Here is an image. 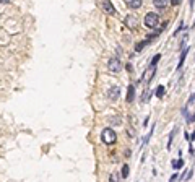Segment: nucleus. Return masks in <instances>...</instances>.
<instances>
[{"label": "nucleus", "instance_id": "nucleus-6", "mask_svg": "<svg viewBox=\"0 0 195 182\" xmlns=\"http://www.w3.org/2000/svg\"><path fill=\"white\" fill-rule=\"evenodd\" d=\"M101 7L107 15H116V8H114V5L111 2H101Z\"/></svg>", "mask_w": 195, "mask_h": 182}, {"label": "nucleus", "instance_id": "nucleus-12", "mask_svg": "<svg viewBox=\"0 0 195 182\" xmlns=\"http://www.w3.org/2000/svg\"><path fill=\"white\" fill-rule=\"evenodd\" d=\"M154 7H156V8H166V7H168V3H166L164 2V0H154Z\"/></svg>", "mask_w": 195, "mask_h": 182}, {"label": "nucleus", "instance_id": "nucleus-15", "mask_svg": "<svg viewBox=\"0 0 195 182\" xmlns=\"http://www.w3.org/2000/svg\"><path fill=\"white\" fill-rule=\"evenodd\" d=\"M120 176H122L124 179L129 176V164H124V166H122V172H120Z\"/></svg>", "mask_w": 195, "mask_h": 182}, {"label": "nucleus", "instance_id": "nucleus-4", "mask_svg": "<svg viewBox=\"0 0 195 182\" xmlns=\"http://www.w3.org/2000/svg\"><path fill=\"white\" fill-rule=\"evenodd\" d=\"M107 68L111 72H120V68H122V62H120L117 57H112V59L107 62Z\"/></svg>", "mask_w": 195, "mask_h": 182}, {"label": "nucleus", "instance_id": "nucleus-10", "mask_svg": "<svg viewBox=\"0 0 195 182\" xmlns=\"http://www.w3.org/2000/svg\"><path fill=\"white\" fill-rule=\"evenodd\" d=\"M151 98V91L150 89H145L143 91V96H141V102H148V99Z\"/></svg>", "mask_w": 195, "mask_h": 182}, {"label": "nucleus", "instance_id": "nucleus-1", "mask_svg": "<svg viewBox=\"0 0 195 182\" xmlns=\"http://www.w3.org/2000/svg\"><path fill=\"white\" fill-rule=\"evenodd\" d=\"M101 140H102V143H106V145H114L117 141V133L114 132L112 129H104L101 132Z\"/></svg>", "mask_w": 195, "mask_h": 182}, {"label": "nucleus", "instance_id": "nucleus-2", "mask_svg": "<svg viewBox=\"0 0 195 182\" xmlns=\"http://www.w3.org/2000/svg\"><path fill=\"white\" fill-rule=\"evenodd\" d=\"M158 23H159L158 13H153V11H150V13L145 15V26L146 28H156Z\"/></svg>", "mask_w": 195, "mask_h": 182}, {"label": "nucleus", "instance_id": "nucleus-3", "mask_svg": "<svg viewBox=\"0 0 195 182\" xmlns=\"http://www.w3.org/2000/svg\"><path fill=\"white\" fill-rule=\"evenodd\" d=\"M125 26L130 28V30H137L138 28V18H137V15H129V16H125Z\"/></svg>", "mask_w": 195, "mask_h": 182}, {"label": "nucleus", "instance_id": "nucleus-14", "mask_svg": "<svg viewBox=\"0 0 195 182\" xmlns=\"http://www.w3.org/2000/svg\"><path fill=\"white\" fill-rule=\"evenodd\" d=\"M164 93H166L164 86H163V85H159V86L156 88V96H158V98H163V96H164Z\"/></svg>", "mask_w": 195, "mask_h": 182}, {"label": "nucleus", "instance_id": "nucleus-5", "mask_svg": "<svg viewBox=\"0 0 195 182\" xmlns=\"http://www.w3.org/2000/svg\"><path fill=\"white\" fill-rule=\"evenodd\" d=\"M119 96H120V88H119V86H112L111 89L107 91V98L111 99V101L119 99Z\"/></svg>", "mask_w": 195, "mask_h": 182}, {"label": "nucleus", "instance_id": "nucleus-7", "mask_svg": "<svg viewBox=\"0 0 195 182\" xmlns=\"http://www.w3.org/2000/svg\"><path fill=\"white\" fill-rule=\"evenodd\" d=\"M135 98V86L133 85H129V89H127V102H132Z\"/></svg>", "mask_w": 195, "mask_h": 182}, {"label": "nucleus", "instance_id": "nucleus-16", "mask_svg": "<svg viewBox=\"0 0 195 182\" xmlns=\"http://www.w3.org/2000/svg\"><path fill=\"white\" fill-rule=\"evenodd\" d=\"M173 166H174V169H181L182 166H184V161H182V159H177V161L173 163Z\"/></svg>", "mask_w": 195, "mask_h": 182}, {"label": "nucleus", "instance_id": "nucleus-17", "mask_svg": "<svg viewBox=\"0 0 195 182\" xmlns=\"http://www.w3.org/2000/svg\"><path fill=\"white\" fill-rule=\"evenodd\" d=\"M109 182H119L117 174H111V177H109Z\"/></svg>", "mask_w": 195, "mask_h": 182}, {"label": "nucleus", "instance_id": "nucleus-8", "mask_svg": "<svg viewBox=\"0 0 195 182\" xmlns=\"http://www.w3.org/2000/svg\"><path fill=\"white\" fill-rule=\"evenodd\" d=\"M127 7L132 10H137V8L141 7V2L140 0H127Z\"/></svg>", "mask_w": 195, "mask_h": 182}, {"label": "nucleus", "instance_id": "nucleus-11", "mask_svg": "<svg viewBox=\"0 0 195 182\" xmlns=\"http://www.w3.org/2000/svg\"><path fill=\"white\" fill-rule=\"evenodd\" d=\"M189 52V49H184L182 50V54H181V59H179V64H177V68H181L182 64H184V60H185V54Z\"/></svg>", "mask_w": 195, "mask_h": 182}, {"label": "nucleus", "instance_id": "nucleus-9", "mask_svg": "<svg viewBox=\"0 0 195 182\" xmlns=\"http://www.w3.org/2000/svg\"><path fill=\"white\" fill-rule=\"evenodd\" d=\"M148 42H151V41H150V39H148V38H146L145 41H141L140 44H137V46H135V50H137V52H140V50H141L143 47H145V46H146Z\"/></svg>", "mask_w": 195, "mask_h": 182}, {"label": "nucleus", "instance_id": "nucleus-13", "mask_svg": "<svg viewBox=\"0 0 195 182\" xmlns=\"http://www.w3.org/2000/svg\"><path fill=\"white\" fill-rule=\"evenodd\" d=\"M159 59H161V54H156V55L153 57V60L150 62V67H151V68H154V67H156V64L159 62Z\"/></svg>", "mask_w": 195, "mask_h": 182}]
</instances>
